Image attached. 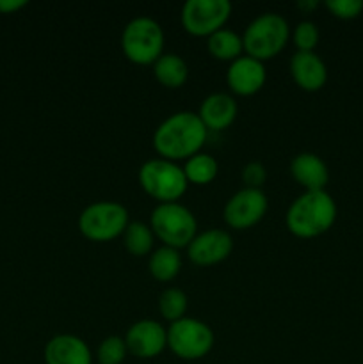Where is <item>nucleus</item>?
I'll list each match as a JSON object with an SVG mask.
<instances>
[{
	"label": "nucleus",
	"instance_id": "f257e3e1",
	"mask_svg": "<svg viewBox=\"0 0 363 364\" xmlns=\"http://www.w3.org/2000/svg\"><path fill=\"white\" fill-rule=\"evenodd\" d=\"M209 130L192 110H178L167 116L153 132V148L160 159L187 160L201 151Z\"/></svg>",
	"mask_w": 363,
	"mask_h": 364
},
{
	"label": "nucleus",
	"instance_id": "f03ea898",
	"mask_svg": "<svg viewBox=\"0 0 363 364\" xmlns=\"http://www.w3.org/2000/svg\"><path fill=\"white\" fill-rule=\"evenodd\" d=\"M337 203L326 191H305L290 203L285 215L288 231L299 238L326 233L337 220Z\"/></svg>",
	"mask_w": 363,
	"mask_h": 364
},
{
	"label": "nucleus",
	"instance_id": "7ed1b4c3",
	"mask_svg": "<svg viewBox=\"0 0 363 364\" xmlns=\"http://www.w3.org/2000/svg\"><path fill=\"white\" fill-rule=\"evenodd\" d=\"M288 38H290V27L287 18L269 11L249 21L242 34V43H244L246 55L255 57L263 63L276 57L285 48Z\"/></svg>",
	"mask_w": 363,
	"mask_h": 364
},
{
	"label": "nucleus",
	"instance_id": "20e7f679",
	"mask_svg": "<svg viewBox=\"0 0 363 364\" xmlns=\"http://www.w3.org/2000/svg\"><path fill=\"white\" fill-rule=\"evenodd\" d=\"M149 228L162 245L184 249L198 235L194 213L182 203H159L149 215Z\"/></svg>",
	"mask_w": 363,
	"mask_h": 364
},
{
	"label": "nucleus",
	"instance_id": "39448f33",
	"mask_svg": "<svg viewBox=\"0 0 363 364\" xmlns=\"http://www.w3.org/2000/svg\"><path fill=\"white\" fill-rule=\"evenodd\" d=\"M164 31L152 16H135L121 32V50L135 64H153L164 53Z\"/></svg>",
	"mask_w": 363,
	"mask_h": 364
},
{
	"label": "nucleus",
	"instance_id": "423d86ee",
	"mask_svg": "<svg viewBox=\"0 0 363 364\" xmlns=\"http://www.w3.org/2000/svg\"><path fill=\"white\" fill-rule=\"evenodd\" d=\"M139 183L159 203H174L185 194L189 181L184 167L167 159H149L139 169Z\"/></svg>",
	"mask_w": 363,
	"mask_h": 364
},
{
	"label": "nucleus",
	"instance_id": "0eeeda50",
	"mask_svg": "<svg viewBox=\"0 0 363 364\" xmlns=\"http://www.w3.org/2000/svg\"><path fill=\"white\" fill-rule=\"evenodd\" d=\"M128 210L117 201H96L85 206L78 215V230L93 242H109L127 230Z\"/></svg>",
	"mask_w": 363,
	"mask_h": 364
},
{
	"label": "nucleus",
	"instance_id": "6e6552de",
	"mask_svg": "<svg viewBox=\"0 0 363 364\" xmlns=\"http://www.w3.org/2000/svg\"><path fill=\"white\" fill-rule=\"evenodd\" d=\"M214 331L198 318L184 316L167 327V347L177 358L185 361L201 359L212 350Z\"/></svg>",
	"mask_w": 363,
	"mask_h": 364
},
{
	"label": "nucleus",
	"instance_id": "1a4fd4ad",
	"mask_svg": "<svg viewBox=\"0 0 363 364\" xmlns=\"http://www.w3.org/2000/svg\"><path fill=\"white\" fill-rule=\"evenodd\" d=\"M230 0H187L182 7V25L192 36H212L231 14Z\"/></svg>",
	"mask_w": 363,
	"mask_h": 364
},
{
	"label": "nucleus",
	"instance_id": "9d476101",
	"mask_svg": "<svg viewBox=\"0 0 363 364\" xmlns=\"http://www.w3.org/2000/svg\"><path fill=\"white\" fill-rule=\"evenodd\" d=\"M269 199L262 188H241L226 201L223 219L233 230H248L263 219Z\"/></svg>",
	"mask_w": 363,
	"mask_h": 364
},
{
	"label": "nucleus",
	"instance_id": "9b49d317",
	"mask_svg": "<svg viewBox=\"0 0 363 364\" xmlns=\"http://www.w3.org/2000/svg\"><path fill=\"white\" fill-rule=\"evenodd\" d=\"M128 354L139 359H153L167 347V329L157 320H139L125 334Z\"/></svg>",
	"mask_w": 363,
	"mask_h": 364
},
{
	"label": "nucleus",
	"instance_id": "f8f14e48",
	"mask_svg": "<svg viewBox=\"0 0 363 364\" xmlns=\"http://www.w3.org/2000/svg\"><path fill=\"white\" fill-rule=\"evenodd\" d=\"M233 238L228 231L214 228V230L201 231L192 238L187 245V256L192 263L199 267L216 265L224 262L231 255Z\"/></svg>",
	"mask_w": 363,
	"mask_h": 364
},
{
	"label": "nucleus",
	"instance_id": "ddd939ff",
	"mask_svg": "<svg viewBox=\"0 0 363 364\" xmlns=\"http://www.w3.org/2000/svg\"><path fill=\"white\" fill-rule=\"evenodd\" d=\"M267 80L265 64L249 55H241L231 60L226 71V82L231 91L238 96L258 92Z\"/></svg>",
	"mask_w": 363,
	"mask_h": 364
},
{
	"label": "nucleus",
	"instance_id": "4468645a",
	"mask_svg": "<svg viewBox=\"0 0 363 364\" xmlns=\"http://www.w3.org/2000/svg\"><path fill=\"white\" fill-rule=\"evenodd\" d=\"M292 78L305 91H319L327 82V66L315 52H295L288 63Z\"/></svg>",
	"mask_w": 363,
	"mask_h": 364
},
{
	"label": "nucleus",
	"instance_id": "2eb2a0df",
	"mask_svg": "<svg viewBox=\"0 0 363 364\" xmlns=\"http://www.w3.org/2000/svg\"><path fill=\"white\" fill-rule=\"evenodd\" d=\"M46 364H93L91 348L75 334H57L45 347Z\"/></svg>",
	"mask_w": 363,
	"mask_h": 364
},
{
	"label": "nucleus",
	"instance_id": "dca6fc26",
	"mask_svg": "<svg viewBox=\"0 0 363 364\" xmlns=\"http://www.w3.org/2000/svg\"><path fill=\"white\" fill-rule=\"evenodd\" d=\"M238 114L237 100L226 92H212L199 105V119L209 132H221L230 127Z\"/></svg>",
	"mask_w": 363,
	"mask_h": 364
},
{
	"label": "nucleus",
	"instance_id": "f3484780",
	"mask_svg": "<svg viewBox=\"0 0 363 364\" xmlns=\"http://www.w3.org/2000/svg\"><path fill=\"white\" fill-rule=\"evenodd\" d=\"M290 174L305 191H326L330 181V169L326 162L315 153H298L290 160Z\"/></svg>",
	"mask_w": 363,
	"mask_h": 364
},
{
	"label": "nucleus",
	"instance_id": "a211bd4d",
	"mask_svg": "<svg viewBox=\"0 0 363 364\" xmlns=\"http://www.w3.org/2000/svg\"><path fill=\"white\" fill-rule=\"evenodd\" d=\"M153 75L164 87L178 89L187 82L189 66L184 57H180L178 53L164 52L153 63Z\"/></svg>",
	"mask_w": 363,
	"mask_h": 364
},
{
	"label": "nucleus",
	"instance_id": "6ab92c4d",
	"mask_svg": "<svg viewBox=\"0 0 363 364\" xmlns=\"http://www.w3.org/2000/svg\"><path fill=\"white\" fill-rule=\"evenodd\" d=\"M148 269L149 274H152L157 281H162V283L173 281L174 277L180 274L182 269L180 251L173 247H167V245L155 249V251L149 255Z\"/></svg>",
	"mask_w": 363,
	"mask_h": 364
},
{
	"label": "nucleus",
	"instance_id": "aec40b11",
	"mask_svg": "<svg viewBox=\"0 0 363 364\" xmlns=\"http://www.w3.org/2000/svg\"><path fill=\"white\" fill-rule=\"evenodd\" d=\"M206 48L212 53L216 59L219 60H235L242 55L244 50V43H242V36L238 32L231 31V28H219L209 36L206 41Z\"/></svg>",
	"mask_w": 363,
	"mask_h": 364
},
{
	"label": "nucleus",
	"instance_id": "412c9836",
	"mask_svg": "<svg viewBox=\"0 0 363 364\" xmlns=\"http://www.w3.org/2000/svg\"><path fill=\"white\" fill-rule=\"evenodd\" d=\"M217 171H219V164L209 153H196V155L189 156L184 164V173L189 183H210L217 176Z\"/></svg>",
	"mask_w": 363,
	"mask_h": 364
},
{
	"label": "nucleus",
	"instance_id": "4be33fe9",
	"mask_svg": "<svg viewBox=\"0 0 363 364\" xmlns=\"http://www.w3.org/2000/svg\"><path fill=\"white\" fill-rule=\"evenodd\" d=\"M123 245L132 256H146L152 252L153 249V235L149 224L139 223V220H132L128 223L127 230L123 231Z\"/></svg>",
	"mask_w": 363,
	"mask_h": 364
},
{
	"label": "nucleus",
	"instance_id": "5701e85b",
	"mask_svg": "<svg viewBox=\"0 0 363 364\" xmlns=\"http://www.w3.org/2000/svg\"><path fill=\"white\" fill-rule=\"evenodd\" d=\"M189 299L184 290L177 287H169L160 294L159 297V309L160 315L167 322H177V320L184 318L185 311H187Z\"/></svg>",
	"mask_w": 363,
	"mask_h": 364
},
{
	"label": "nucleus",
	"instance_id": "b1692460",
	"mask_svg": "<svg viewBox=\"0 0 363 364\" xmlns=\"http://www.w3.org/2000/svg\"><path fill=\"white\" fill-rule=\"evenodd\" d=\"M127 354V343H125V338L121 336H107L96 350L98 364H121Z\"/></svg>",
	"mask_w": 363,
	"mask_h": 364
},
{
	"label": "nucleus",
	"instance_id": "393cba45",
	"mask_svg": "<svg viewBox=\"0 0 363 364\" xmlns=\"http://www.w3.org/2000/svg\"><path fill=\"white\" fill-rule=\"evenodd\" d=\"M292 39H294V45L298 46V52H315V46L320 39L319 27L310 20L299 21L295 25Z\"/></svg>",
	"mask_w": 363,
	"mask_h": 364
},
{
	"label": "nucleus",
	"instance_id": "a878e982",
	"mask_svg": "<svg viewBox=\"0 0 363 364\" xmlns=\"http://www.w3.org/2000/svg\"><path fill=\"white\" fill-rule=\"evenodd\" d=\"M326 7L340 20H352L363 13V0H326Z\"/></svg>",
	"mask_w": 363,
	"mask_h": 364
},
{
	"label": "nucleus",
	"instance_id": "bb28decb",
	"mask_svg": "<svg viewBox=\"0 0 363 364\" xmlns=\"http://www.w3.org/2000/svg\"><path fill=\"white\" fill-rule=\"evenodd\" d=\"M267 180V169L262 162L253 160L248 162L242 169V181H244L246 188H262Z\"/></svg>",
	"mask_w": 363,
	"mask_h": 364
},
{
	"label": "nucleus",
	"instance_id": "cd10ccee",
	"mask_svg": "<svg viewBox=\"0 0 363 364\" xmlns=\"http://www.w3.org/2000/svg\"><path fill=\"white\" fill-rule=\"evenodd\" d=\"M27 6V0H0V14H13Z\"/></svg>",
	"mask_w": 363,
	"mask_h": 364
},
{
	"label": "nucleus",
	"instance_id": "c85d7f7f",
	"mask_svg": "<svg viewBox=\"0 0 363 364\" xmlns=\"http://www.w3.org/2000/svg\"><path fill=\"white\" fill-rule=\"evenodd\" d=\"M317 6H319V2H317V0H299L298 2V7L302 11H312V9H315Z\"/></svg>",
	"mask_w": 363,
	"mask_h": 364
}]
</instances>
